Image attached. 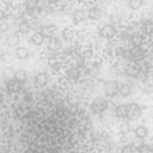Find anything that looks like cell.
I'll return each instance as SVG.
<instances>
[{
  "instance_id": "2e32d148",
  "label": "cell",
  "mask_w": 153,
  "mask_h": 153,
  "mask_svg": "<svg viewBox=\"0 0 153 153\" xmlns=\"http://www.w3.org/2000/svg\"><path fill=\"white\" fill-rule=\"evenodd\" d=\"M134 133L138 138H145L146 136H148V129H146L145 126H137L134 130Z\"/></svg>"
},
{
  "instance_id": "44dd1931",
  "label": "cell",
  "mask_w": 153,
  "mask_h": 153,
  "mask_svg": "<svg viewBox=\"0 0 153 153\" xmlns=\"http://www.w3.org/2000/svg\"><path fill=\"white\" fill-rule=\"evenodd\" d=\"M141 0H129V7L132 8V10H138V8L141 7Z\"/></svg>"
},
{
  "instance_id": "1f68e13d",
  "label": "cell",
  "mask_w": 153,
  "mask_h": 153,
  "mask_svg": "<svg viewBox=\"0 0 153 153\" xmlns=\"http://www.w3.org/2000/svg\"><path fill=\"white\" fill-rule=\"evenodd\" d=\"M111 22H120V15H116V16H111Z\"/></svg>"
},
{
  "instance_id": "e575fe53",
  "label": "cell",
  "mask_w": 153,
  "mask_h": 153,
  "mask_svg": "<svg viewBox=\"0 0 153 153\" xmlns=\"http://www.w3.org/2000/svg\"><path fill=\"white\" fill-rule=\"evenodd\" d=\"M91 55H93V53H90V51H86V53H85V56H86V58H90Z\"/></svg>"
},
{
  "instance_id": "4316f807",
  "label": "cell",
  "mask_w": 153,
  "mask_h": 153,
  "mask_svg": "<svg viewBox=\"0 0 153 153\" xmlns=\"http://www.w3.org/2000/svg\"><path fill=\"white\" fill-rule=\"evenodd\" d=\"M26 4L30 10H32V8H35V5H36V0H27Z\"/></svg>"
},
{
  "instance_id": "74e56055",
  "label": "cell",
  "mask_w": 153,
  "mask_h": 153,
  "mask_svg": "<svg viewBox=\"0 0 153 153\" xmlns=\"http://www.w3.org/2000/svg\"><path fill=\"white\" fill-rule=\"evenodd\" d=\"M40 58L45 59V58H46V53H42V54H40Z\"/></svg>"
},
{
  "instance_id": "ac0fdd59",
  "label": "cell",
  "mask_w": 153,
  "mask_h": 153,
  "mask_svg": "<svg viewBox=\"0 0 153 153\" xmlns=\"http://www.w3.org/2000/svg\"><path fill=\"white\" fill-rule=\"evenodd\" d=\"M85 19V13L82 12L81 10H78V11H75L74 13H73V20H74V23H81L82 20Z\"/></svg>"
},
{
  "instance_id": "f546056e",
  "label": "cell",
  "mask_w": 153,
  "mask_h": 153,
  "mask_svg": "<svg viewBox=\"0 0 153 153\" xmlns=\"http://www.w3.org/2000/svg\"><path fill=\"white\" fill-rule=\"evenodd\" d=\"M1 59H4V61H11V59H12V55H11L10 53H4Z\"/></svg>"
},
{
  "instance_id": "4dcf8cb0",
  "label": "cell",
  "mask_w": 153,
  "mask_h": 153,
  "mask_svg": "<svg viewBox=\"0 0 153 153\" xmlns=\"http://www.w3.org/2000/svg\"><path fill=\"white\" fill-rule=\"evenodd\" d=\"M133 42H136L137 45H140L141 43V36L140 35H134V36H133Z\"/></svg>"
},
{
  "instance_id": "603a6c76",
  "label": "cell",
  "mask_w": 153,
  "mask_h": 153,
  "mask_svg": "<svg viewBox=\"0 0 153 153\" xmlns=\"http://www.w3.org/2000/svg\"><path fill=\"white\" fill-rule=\"evenodd\" d=\"M4 76H5L7 79L13 78V76H15V71H13V70L11 69V67H8V69H5V70H4Z\"/></svg>"
},
{
  "instance_id": "d4e9b609",
  "label": "cell",
  "mask_w": 153,
  "mask_h": 153,
  "mask_svg": "<svg viewBox=\"0 0 153 153\" xmlns=\"http://www.w3.org/2000/svg\"><path fill=\"white\" fill-rule=\"evenodd\" d=\"M8 28H10V24L7 22H0V31L5 32V31H8Z\"/></svg>"
},
{
  "instance_id": "9a60e30c",
  "label": "cell",
  "mask_w": 153,
  "mask_h": 153,
  "mask_svg": "<svg viewBox=\"0 0 153 153\" xmlns=\"http://www.w3.org/2000/svg\"><path fill=\"white\" fill-rule=\"evenodd\" d=\"M7 45L10 46V47H16V46L19 45V36L15 34L10 35V36L7 38Z\"/></svg>"
},
{
  "instance_id": "d590c367",
  "label": "cell",
  "mask_w": 153,
  "mask_h": 153,
  "mask_svg": "<svg viewBox=\"0 0 153 153\" xmlns=\"http://www.w3.org/2000/svg\"><path fill=\"white\" fill-rule=\"evenodd\" d=\"M124 153H130V148H129V146H126V148L124 149Z\"/></svg>"
},
{
  "instance_id": "5bb4252c",
  "label": "cell",
  "mask_w": 153,
  "mask_h": 153,
  "mask_svg": "<svg viewBox=\"0 0 153 153\" xmlns=\"http://www.w3.org/2000/svg\"><path fill=\"white\" fill-rule=\"evenodd\" d=\"M36 83L40 85V86H43V85H46L48 82V75L46 74V73H39V74L36 75Z\"/></svg>"
},
{
  "instance_id": "8d00e7d4",
  "label": "cell",
  "mask_w": 153,
  "mask_h": 153,
  "mask_svg": "<svg viewBox=\"0 0 153 153\" xmlns=\"http://www.w3.org/2000/svg\"><path fill=\"white\" fill-rule=\"evenodd\" d=\"M122 130H124V132H126V130H128V125H126V124L122 126Z\"/></svg>"
},
{
  "instance_id": "f35d334b",
  "label": "cell",
  "mask_w": 153,
  "mask_h": 153,
  "mask_svg": "<svg viewBox=\"0 0 153 153\" xmlns=\"http://www.w3.org/2000/svg\"><path fill=\"white\" fill-rule=\"evenodd\" d=\"M48 3H55V1H58V0H47Z\"/></svg>"
},
{
  "instance_id": "277c9868",
  "label": "cell",
  "mask_w": 153,
  "mask_h": 153,
  "mask_svg": "<svg viewBox=\"0 0 153 153\" xmlns=\"http://www.w3.org/2000/svg\"><path fill=\"white\" fill-rule=\"evenodd\" d=\"M101 35H102V38H105V39H111V38L116 35V28H114L113 26H110V24L102 26L101 27Z\"/></svg>"
},
{
  "instance_id": "52a82bcc",
  "label": "cell",
  "mask_w": 153,
  "mask_h": 153,
  "mask_svg": "<svg viewBox=\"0 0 153 153\" xmlns=\"http://www.w3.org/2000/svg\"><path fill=\"white\" fill-rule=\"evenodd\" d=\"M141 31H143V34H145V35L153 34V22L152 20L144 22L143 26H141Z\"/></svg>"
},
{
  "instance_id": "484cf974",
  "label": "cell",
  "mask_w": 153,
  "mask_h": 153,
  "mask_svg": "<svg viewBox=\"0 0 153 153\" xmlns=\"http://www.w3.org/2000/svg\"><path fill=\"white\" fill-rule=\"evenodd\" d=\"M78 75H79V71H78V70H76V69H71V70H70V71H69V78L75 79Z\"/></svg>"
},
{
  "instance_id": "ba28073f",
  "label": "cell",
  "mask_w": 153,
  "mask_h": 153,
  "mask_svg": "<svg viewBox=\"0 0 153 153\" xmlns=\"http://www.w3.org/2000/svg\"><path fill=\"white\" fill-rule=\"evenodd\" d=\"M132 91V87H130L129 83H121L118 85V93L122 95V97H128Z\"/></svg>"
},
{
  "instance_id": "6da1fadb",
  "label": "cell",
  "mask_w": 153,
  "mask_h": 153,
  "mask_svg": "<svg viewBox=\"0 0 153 153\" xmlns=\"http://www.w3.org/2000/svg\"><path fill=\"white\" fill-rule=\"evenodd\" d=\"M108 109V102L105 98H95L91 103V111L95 114H102Z\"/></svg>"
},
{
  "instance_id": "8fae6325",
  "label": "cell",
  "mask_w": 153,
  "mask_h": 153,
  "mask_svg": "<svg viewBox=\"0 0 153 153\" xmlns=\"http://www.w3.org/2000/svg\"><path fill=\"white\" fill-rule=\"evenodd\" d=\"M140 73V66L137 63H133V65H129L126 67V74L130 75V76H136Z\"/></svg>"
},
{
  "instance_id": "7c38bea8",
  "label": "cell",
  "mask_w": 153,
  "mask_h": 153,
  "mask_svg": "<svg viewBox=\"0 0 153 153\" xmlns=\"http://www.w3.org/2000/svg\"><path fill=\"white\" fill-rule=\"evenodd\" d=\"M61 40L58 39V38H55V36H53L50 39V42H48V48L50 50H53V51H56V50H59V47H61Z\"/></svg>"
},
{
  "instance_id": "60d3db41",
  "label": "cell",
  "mask_w": 153,
  "mask_h": 153,
  "mask_svg": "<svg viewBox=\"0 0 153 153\" xmlns=\"http://www.w3.org/2000/svg\"><path fill=\"white\" fill-rule=\"evenodd\" d=\"M151 86L153 87V81H151Z\"/></svg>"
},
{
  "instance_id": "d6a6232c",
  "label": "cell",
  "mask_w": 153,
  "mask_h": 153,
  "mask_svg": "<svg viewBox=\"0 0 153 153\" xmlns=\"http://www.w3.org/2000/svg\"><path fill=\"white\" fill-rule=\"evenodd\" d=\"M4 16H5V12L3 10H0V20H3V19H4Z\"/></svg>"
},
{
  "instance_id": "30bf717a",
  "label": "cell",
  "mask_w": 153,
  "mask_h": 153,
  "mask_svg": "<svg viewBox=\"0 0 153 153\" xmlns=\"http://www.w3.org/2000/svg\"><path fill=\"white\" fill-rule=\"evenodd\" d=\"M116 114L118 118H125L128 117V105H120L116 109Z\"/></svg>"
},
{
  "instance_id": "ffe728a7",
  "label": "cell",
  "mask_w": 153,
  "mask_h": 153,
  "mask_svg": "<svg viewBox=\"0 0 153 153\" xmlns=\"http://www.w3.org/2000/svg\"><path fill=\"white\" fill-rule=\"evenodd\" d=\"M132 58L134 59V61L141 59V58H143V51H141L140 48H134V50L132 51Z\"/></svg>"
},
{
  "instance_id": "4fadbf2b",
  "label": "cell",
  "mask_w": 153,
  "mask_h": 153,
  "mask_svg": "<svg viewBox=\"0 0 153 153\" xmlns=\"http://www.w3.org/2000/svg\"><path fill=\"white\" fill-rule=\"evenodd\" d=\"M15 54H16V56H18L19 59H27L28 58V55H30L28 50H27L26 47H18Z\"/></svg>"
},
{
  "instance_id": "3957f363",
  "label": "cell",
  "mask_w": 153,
  "mask_h": 153,
  "mask_svg": "<svg viewBox=\"0 0 153 153\" xmlns=\"http://www.w3.org/2000/svg\"><path fill=\"white\" fill-rule=\"evenodd\" d=\"M141 116V108L137 103H130L128 105V117L132 120H136Z\"/></svg>"
},
{
  "instance_id": "8992f818",
  "label": "cell",
  "mask_w": 153,
  "mask_h": 153,
  "mask_svg": "<svg viewBox=\"0 0 153 153\" xmlns=\"http://www.w3.org/2000/svg\"><path fill=\"white\" fill-rule=\"evenodd\" d=\"M89 19H91V20H98V19L102 16V11L100 10L98 7H93L89 10Z\"/></svg>"
},
{
  "instance_id": "836d02e7",
  "label": "cell",
  "mask_w": 153,
  "mask_h": 153,
  "mask_svg": "<svg viewBox=\"0 0 153 153\" xmlns=\"http://www.w3.org/2000/svg\"><path fill=\"white\" fill-rule=\"evenodd\" d=\"M1 1H3V3H4V4L10 5V4H11V3H12V1H13V0H1Z\"/></svg>"
},
{
  "instance_id": "7402d4cb",
  "label": "cell",
  "mask_w": 153,
  "mask_h": 153,
  "mask_svg": "<svg viewBox=\"0 0 153 153\" xmlns=\"http://www.w3.org/2000/svg\"><path fill=\"white\" fill-rule=\"evenodd\" d=\"M62 36H63L65 40H70L73 38V30H70V28L63 30V32H62Z\"/></svg>"
},
{
  "instance_id": "9c48e42d",
  "label": "cell",
  "mask_w": 153,
  "mask_h": 153,
  "mask_svg": "<svg viewBox=\"0 0 153 153\" xmlns=\"http://www.w3.org/2000/svg\"><path fill=\"white\" fill-rule=\"evenodd\" d=\"M43 40H45V36H43L40 32H35V34H32V36H31V43L32 45H35V46H40L43 43Z\"/></svg>"
},
{
  "instance_id": "e0dca14e",
  "label": "cell",
  "mask_w": 153,
  "mask_h": 153,
  "mask_svg": "<svg viewBox=\"0 0 153 153\" xmlns=\"http://www.w3.org/2000/svg\"><path fill=\"white\" fill-rule=\"evenodd\" d=\"M30 30H31V26H30V23L27 20H22L20 23H19V31H20L22 34H27Z\"/></svg>"
},
{
  "instance_id": "83f0119b",
  "label": "cell",
  "mask_w": 153,
  "mask_h": 153,
  "mask_svg": "<svg viewBox=\"0 0 153 153\" xmlns=\"http://www.w3.org/2000/svg\"><path fill=\"white\" fill-rule=\"evenodd\" d=\"M140 153H151V148L148 145H141L140 146Z\"/></svg>"
},
{
  "instance_id": "cb8c5ba5",
  "label": "cell",
  "mask_w": 153,
  "mask_h": 153,
  "mask_svg": "<svg viewBox=\"0 0 153 153\" xmlns=\"http://www.w3.org/2000/svg\"><path fill=\"white\" fill-rule=\"evenodd\" d=\"M19 87H20V85H19V81L10 82V90H12V91H16V90H19Z\"/></svg>"
},
{
  "instance_id": "5b68a950",
  "label": "cell",
  "mask_w": 153,
  "mask_h": 153,
  "mask_svg": "<svg viewBox=\"0 0 153 153\" xmlns=\"http://www.w3.org/2000/svg\"><path fill=\"white\" fill-rule=\"evenodd\" d=\"M55 32H56V27L53 26V24H48V26H43L42 27V31H40V34H42L43 36L53 38Z\"/></svg>"
},
{
  "instance_id": "d6986e66",
  "label": "cell",
  "mask_w": 153,
  "mask_h": 153,
  "mask_svg": "<svg viewBox=\"0 0 153 153\" xmlns=\"http://www.w3.org/2000/svg\"><path fill=\"white\" fill-rule=\"evenodd\" d=\"M15 78L16 81L19 82H23L27 79V71L26 70H18V71H15Z\"/></svg>"
},
{
  "instance_id": "ab89813d",
  "label": "cell",
  "mask_w": 153,
  "mask_h": 153,
  "mask_svg": "<svg viewBox=\"0 0 153 153\" xmlns=\"http://www.w3.org/2000/svg\"><path fill=\"white\" fill-rule=\"evenodd\" d=\"M148 1H151V0H141V3H148Z\"/></svg>"
},
{
  "instance_id": "f1b7e54d",
  "label": "cell",
  "mask_w": 153,
  "mask_h": 153,
  "mask_svg": "<svg viewBox=\"0 0 153 153\" xmlns=\"http://www.w3.org/2000/svg\"><path fill=\"white\" fill-rule=\"evenodd\" d=\"M51 69H53L54 71H58V70L61 69V63H59V62H54V63L51 65Z\"/></svg>"
},
{
  "instance_id": "7a4b0ae2",
  "label": "cell",
  "mask_w": 153,
  "mask_h": 153,
  "mask_svg": "<svg viewBox=\"0 0 153 153\" xmlns=\"http://www.w3.org/2000/svg\"><path fill=\"white\" fill-rule=\"evenodd\" d=\"M105 93L106 95H110V97H113V95H116L117 93H118V82L116 81H108L105 83Z\"/></svg>"
}]
</instances>
